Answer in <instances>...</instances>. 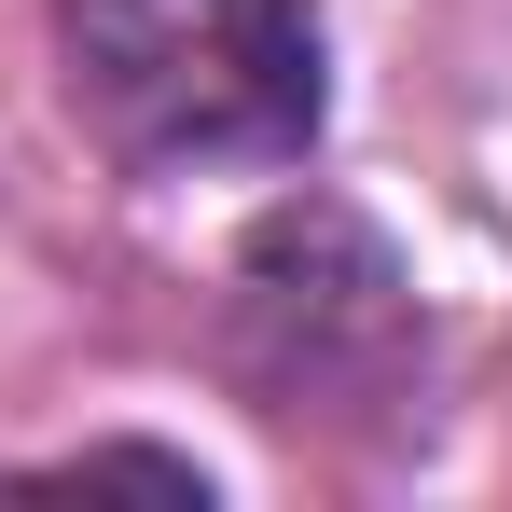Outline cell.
I'll list each match as a JSON object with an SVG mask.
<instances>
[{
	"label": "cell",
	"mask_w": 512,
	"mask_h": 512,
	"mask_svg": "<svg viewBox=\"0 0 512 512\" xmlns=\"http://www.w3.org/2000/svg\"><path fill=\"white\" fill-rule=\"evenodd\" d=\"M56 84L139 180L291 167L333 111L305 0H56Z\"/></svg>",
	"instance_id": "obj_1"
}]
</instances>
